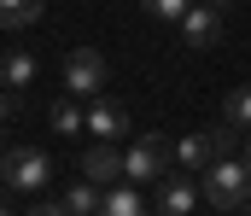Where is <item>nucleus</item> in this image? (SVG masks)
<instances>
[{
	"label": "nucleus",
	"mask_w": 251,
	"mask_h": 216,
	"mask_svg": "<svg viewBox=\"0 0 251 216\" xmlns=\"http://www.w3.org/2000/svg\"><path fill=\"white\" fill-rule=\"evenodd\" d=\"M199 187H204V205L210 211H246V193H251V164L234 152V158H216L204 175H199Z\"/></svg>",
	"instance_id": "nucleus-1"
},
{
	"label": "nucleus",
	"mask_w": 251,
	"mask_h": 216,
	"mask_svg": "<svg viewBox=\"0 0 251 216\" xmlns=\"http://www.w3.org/2000/svg\"><path fill=\"white\" fill-rule=\"evenodd\" d=\"M0 181L18 199H41L47 181H53V158L41 146H12V152H0Z\"/></svg>",
	"instance_id": "nucleus-2"
},
{
	"label": "nucleus",
	"mask_w": 251,
	"mask_h": 216,
	"mask_svg": "<svg viewBox=\"0 0 251 216\" xmlns=\"http://www.w3.org/2000/svg\"><path fill=\"white\" fill-rule=\"evenodd\" d=\"M170 158H176V146L164 141V135H134V146L123 152V175L140 181V187H158L170 175Z\"/></svg>",
	"instance_id": "nucleus-3"
},
{
	"label": "nucleus",
	"mask_w": 251,
	"mask_h": 216,
	"mask_svg": "<svg viewBox=\"0 0 251 216\" xmlns=\"http://www.w3.org/2000/svg\"><path fill=\"white\" fill-rule=\"evenodd\" d=\"M105 82H111V65H105L100 47H76V53H64V94H76V99H100Z\"/></svg>",
	"instance_id": "nucleus-4"
},
{
	"label": "nucleus",
	"mask_w": 251,
	"mask_h": 216,
	"mask_svg": "<svg viewBox=\"0 0 251 216\" xmlns=\"http://www.w3.org/2000/svg\"><path fill=\"white\" fill-rule=\"evenodd\" d=\"M199 199H204V187H199L193 169L164 175V181L152 187V211H158V216H187V211H199Z\"/></svg>",
	"instance_id": "nucleus-5"
},
{
	"label": "nucleus",
	"mask_w": 251,
	"mask_h": 216,
	"mask_svg": "<svg viewBox=\"0 0 251 216\" xmlns=\"http://www.w3.org/2000/svg\"><path fill=\"white\" fill-rule=\"evenodd\" d=\"M222 29H228V0H216V6H199V0H193L187 18H181V41L199 47V53H204V47H216V41H222Z\"/></svg>",
	"instance_id": "nucleus-6"
},
{
	"label": "nucleus",
	"mask_w": 251,
	"mask_h": 216,
	"mask_svg": "<svg viewBox=\"0 0 251 216\" xmlns=\"http://www.w3.org/2000/svg\"><path fill=\"white\" fill-rule=\"evenodd\" d=\"M29 205H35V211H64V216H94V211H105V187L82 175V181L64 187L59 199H29Z\"/></svg>",
	"instance_id": "nucleus-7"
},
{
	"label": "nucleus",
	"mask_w": 251,
	"mask_h": 216,
	"mask_svg": "<svg viewBox=\"0 0 251 216\" xmlns=\"http://www.w3.org/2000/svg\"><path fill=\"white\" fill-rule=\"evenodd\" d=\"M82 175L100 181V187L123 181V146H117V141H94L88 152H82Z\"/></svg>",
	"instance_id": "nucleus-8"
},
{
	"label": "nucleus",
	"mask_w": 251,
	"mask_h": 216,
	"mask_svg": "<svg viewBox=\"0 0 251 216\" xmlns=\"http://www.w3.org/2000/svg\"><path fill=\"white\" fill-rule=\"evenodd\" d=\"M176 158H181V169L204 175V169L222 158V146H216V129H193V135H181V141H176Z\"/></svg>",
	"instance_id": "nucleus-9"
},
{
	"label": "nucleus",
	"mask_w": 251,
	"mask_h": 216,
	"mask_svg": "<svg viewBox=\"0 0 251 216\" xmlns=\"http://www.w3.org/2000/svg\"><path fill=\"white\" fill-rule=\"evenodd\" d=\"M88 129H94L100 141H123V135H128V111L117 105V99H105V94H100V99L88 105Z\"/></svg>",
	"instance_id": "nucleus-10"
},
{
	"label": "nucleus",
	"mask_w": 251,
	"mask_h": 216,
	"mask_svg": "<svg viewBox=\"0 0 251 216\" xmlns=\"http://www.w3.org/2000/svg\"><path fill=\"white\" fill-rule=\"evenodd\" d=\"M146 205H152V199H146V193H140V181H128V175L105 187V216H140Z\"/></svg>",
	"instance_id": "nucleus-11"
},
{
	"label": "nucleus",
	"mask_w": 251,
	"mask_h": 216,
	"mask_svg": "<svg viewBox=\"0 0 251 216\" xmlns=\"http://www.w3.org/2000/svg\"><path fill=\"white\" fill-rule=\"evenodd\" d=\"M222 117H228L234 129H246V135H251V82H246V88H234V94L222 99Z\"/></svg>",
	"instance_id": "nucleus-12"
},
{
	"label": "nucleus",
	"mask_w": 251,
	"mask_h": 216,
	"mask_svg": "<svg viewBox=\"0 0 251 216\" xmlns=\"http://www.w3.org/2000/svg\"><path fill=\"white\" fill-rule=\"evenodd\" d=\"M41 12H47V0H0V24H18V29L35 24Z\"/></svg>",
	"instance_id": "nucleus-13"
},
{
	"label": "nucleus",
	"mask_w": 251,
	"mask_h": 216,
	"mask_svg": "<svg viewBox=\"0 0 251 216\" xmlns=\"http://www.w3.org/2000/svg\"><path fill=\"white\" fill-rule=\"evenodd\" d=\"M53 129H59V135H82V129H88V111H82L76 99H59V105H53Z\"/></svg>",
	"instance_id": "nucleus-14"
},
{
	"label": "nucleus",
	"mask_w": 251,
	"mask_h": 216,
	"mask_svg": "<svg viewBox=\"0 0 251 216\" xmlns=\"http://www.w3.org/2000/svg\"><path fill=\"white\" fill-rule=\"evenodd\" d=\"M187 6H193V0H140V12H152L158 24H181Z\"/></svg>",
	"instance_id": "nucleus-15"
},
{
	"label": "nucleus",
	"mask_w": 251,
	"mask_h": 216,
	"mask_svg": "<svg viewBox=\"0 0 251 216\" xmlns=\"http://www.w3.org/2000/svg\"><path fill=\"white\" fill-rule=\"evenodd\" d=\"M29 76H35V59H29V53H12V59H6V82H18V88H24Z\"/></svg>",
	"instance_id": "nucleus-16"
},
{
	"label": "nucleus",
	"mask_w": 251,
	"mask_h": 216,
	"mask_svg": "<svg viewBox=\"0 0 251 216\" xmlns=\"http://www.w3.org/2000/svg\"><path fill=\"white\" fill-rule=\"evenodd\" d=\"M6 123H12V94L0 88V129H6Z\"/></svg>",
	"instance_id": "nucleus-17"
},
{
	"label": "nucleus",
	"mask_w": 251,
	"mask_h": 216,
	"mask_svg": "<svg viewBox=\"0 0 251 216\" xmlns=\"http://www.w3.org/2000/svg\"><path fill=\"white\" fill-rule=\"evenodd\" d=\"M240 158H246V164H251V135H246V146H240Z\"/></svg>",
	"instance_id": "nucleus-18"
}]
</instances>
